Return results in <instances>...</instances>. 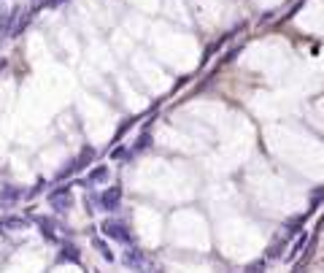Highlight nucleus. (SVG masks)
I'll return each instance as SVG.
<instances>
[{"instance_id":"f257e3e1","label":"nucleus","mask_w":324,"mask_h":273,"mask_svg":"<svg viewBox=\"0 0 324 273\" xmlns=\"http://www.w3.org/2000/svg\"><path fill=\"white\" fill-rule=\"evenodd\" d=\"M103 203H106L108 209H113V206L119 203V190H111V192H106V195H103Z\"/></svg>"},{"instance_id":"f03ea898","label":"nucleus","mask_w":324,"mask_h":273,"mask_svg":"<svg viewBox=\"0 0 324 273\" xmlns=\"http://www.w3.org/2000/svg\"><path fill=\"white\" fill-rule=\"evenodd\" d=\"M62 0H46V6H60Z\"/></svg>"}]
</instances>
